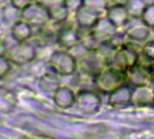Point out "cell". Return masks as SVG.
<instances>
[{"mask_svg": "<svg viewBox=\"0 0 154 139\" xmlns=\"http://www.w3.org/2000/svg\"><path fill=\"white\" fill-rule=\"evenodd\" d=\"M83 2L84 0H64V5L69 10V14H75L83 6Z\"/></svg>", "mask_w": 154, "mask_h": 139, "instance_id": "d6986e66", "label": "cell"}, {"mask_svg": "<svg viewBox=\"0 0 154 139\" xmlns=\"http://www.w3.org/2000/svg\"><path fill=\"white\" fill-rule=\"evenodd\" d=\"M151 74H152V84H154V63L153 65L151 68Z\"/></svg>", "mask_w": 154, "mask_h": 139, "instance_id": "44dd1931", "label": "cell"}, {"mask_svg": "<svg viewBox=\"0 0 154 139\" xmlns=\"http://www.w3.org/2000/svg\"><path fill=\"white\" fill-rule=\"evenodd\" d=\"M105 16L117 28H122L128 24L130 16L126 9L125 4L123 2H116L109 4Z\"/></svg>", "mask_w": 154, "mask_h": 139, "instance_id": "52a82bcc", "label": "cell"}, {"mask_svg": "<svg viewBox=\"0 0 154 139\" xmlns=\"http://www.w3.org/2000/svg\"><path fill=\"white\" fill-rule=\"evenodd\" d=\"M37 3H39L41 5L45 7L48 12L50 10H52L60 5H64V0H35Z\"/></svg>", "mask_w": 154, "mask_h": 139, "instance_id": "ffe728a7", "label": "cell"}, {"mask_svg": "<svg viewBox=\"0 0 154 139\" xmlns=\"http://www.w3.org/2000/svg\"><path fill=\"white\" fill-rule=\"evenodd\" d=\"M106 67V53L99 48L86 50L78 61V69L80 72L93 79Z\"/></svg>", "mask_w": 154, "mask_h": 139, "instance_id": "6da1fadb", "label": "cell"}, {"mask_svg": "<svg viewBox=\"0 0 154 139\" xmlns=\"http://www.w3.org/2000/svg\"><path fill=\"white\" fill-rule=\"evenodd\" d=\"M75 91L67 86H60L54 91V101L55 104L61 109H68L75 105L76 100Z\"/></svg>", "mask_w": 154, "mask_h": 139, "instance_id": "4fadbf2b", "label": "cell"}, {"mask_svg": "<svg viewBox=\"0 0 154 139\" xmlns=\"http://www.w3.org/2000/svg\"><path fill=\"white\" fill-rule=\"evenodd\" d=\"M108 103L115 107H124L131 104L132 87L125 84L108 95Z\"/></svg>", "mask_w": 154, "mask_h": 139, "instance_id": "7c38bea8", "label": "cell"}, {"mask_svg": "<svg viewBox=\"0 0 154 139\" xmlns=\"http://www.w3.org/2000/svg\"><path fill=\"white\" fill-rule=\"evenodd\" d=\"M75 105L84 114L95 115L98 113L102 106L99 91L94 89H82L76 95Z\"/></svg>", "mask_w": 154, "mask_h": 139, "instance_id": "277c9868", "label": "cell"}, {"mask_svg": "<svg viewBox=\"0 0 154 139\" xmlns=\"http://www.w3.org/2000/svg\"><path fill=\"white\" fill-rule=\"evenodd\" d=\"M141 20L148 24L151 28L154 27V3L147 5L141 16Z\"/></svg>", "mask_w": 154, "mask_h": 139, "instance_id": "ac0fdd59", "label": "cell"}, {"mask_svg": "<svg viewBox=\"0 0 154 139\" xmlns=\"http://www.w3.org/2000/svg\"><path fill=\"white\" fill-rule=\"evenodd\" d=\"M151 33L152 28L141 19L139 22L128 26L125 31L127 42H132L135 43H140L143 42L145 43L150 37Z\"/></svg>", "mask_w": 154, "mask_h": 139, "instance_id": "30bf717a", "label": "cell"}, {"mask_svg": "<svg viewBox=\"0 0 154 139\" xmlns=\"http://www.w3.org/2000/svg\"><path fill=\"white\" fill-rule=\"evenodd\" d=\"M90 29L98 43V47L101 44L106 43L112 37V35L118 31V29L105 15L100 16L97 22Z\"/></svg>", "mask_w": 154, "mask_h": 139, "instance_id": "ba28073f", "label": "cell"}, {"mask_svg": "<svg viewBox=\"0 0 154 139\" xmlns=\"http://www.w3.org/2000/svg\"><path fill=\"white\" fill-rule=\"evenodd\" d=\"M152 32L154 33V27H152Z\"/></svg>", "mask_w": 154, "mask_h": 139, "instance_id": "7402d4cb", "label": "cell"}, {"mask_svg": "<svg viewBox=\"0 0 154 139\" xmlns=\"http://www.w3.org/2000/svg\"><path fill=\"white\" fill-rule=\"evenodd\" d=\"M125 4L128 11L130 20L141 19V16L148 5L145 0H126Z\"/></svg>", "mask_w": 154, "mask_h": 139, "instance_id": "2e32d148", "label": "cell"}, {"mask_svg": "<svg viewBox=\"0 0 154 139\" xmlns=\"http://www.w3.org/2000/svg\"><path fill=\"white\" fill-rule=\"evenodd\" d=\"M57 44L66 50L71 49L78 44H80L78 26H74L73 24L65 21L59 31L57 36Z\"/></svg>", "mask_w": 154, "mask_h": 139, "instance_id": "8992f818", "label": "cell"}, {"mask_svg": "<svg viewBox=\"0 0 154 139\" xmlns=\"http://www.w3.org/2000/svg\"><path fill=\"white\" fill-rule=\"evenodd\" d=\"M126 74V84L130 87H139L145 85H152V74L151 69L136 64L125 71Z\"/></svg>", "mask_w": 154, "mask_h": 139, "instance_id": "5b68a950", "label": "cell"}, {"mask_svg": "<svg viewBox=\"0 0 154 139\" xmlns=\"http://www.w3.org/2000/svg\"><path fill=\"white\" fill-rule=\"evenodd\" d=\"M49 65L61 77L72 76L78 70L77 59L66 50L54 52L49 61Z\"/></svg>", "mask_w": 154, "mask_h": 139, "instance_id": "3957f363", "label": "cell"}, {"mask_svg": "<svg viewBox=\"0 0 154 139\" xmlns=\"http://www.w3.org/2000/svg\"><path fill=\"white\" fill-rule=\"evenodd\" d=\"M131 104L138 108H148L154 105V87L152 85L132 88Z\"/></svg>", "mask_w": 154, "mask_h": 139, "instance_id": "9c48e42d", "label": "cell"}, {"mask_svg": "<svg viewBox=\"0 0 154 139\" xmlns=\"http://www.w3.org/2000/svg\"><path fill=\"white\" fill-rule=\"evenodd\" d=\"M74 19L76 25L80 28H92L94 24L100 18L98 14L82 6L74 14Z\"/></svg>", "mask_w": 154, "mask_h": 139, "instance_id": "5bb4252c", "label": "cell"}, {"mask_svg": "<svg viewBox=\"0 0 154 139\" xmlns=\"http://www.w3.org/2000/svg\"><path fill=\"white\" fill-rule=\"evenodd\" d=\"M93 80L95 89L101 93L108 95L126 84V74L124 71L107 66Z\"/></svg>", "mask_w": 154, "mask_h": 139, "instance_id": "7a4b0ae2", "label": "cell"}, {"mask_svg": "<svg viewBox=\"0 0 154 139\" xmlns=\"http://www.w3.org/2000/svg\"><path fill=\"white\" fill-rule=\"evenodd\" d=\"M106 61L108 67H112L124 71L129 68L124 46L108 50L106 52Z\"/></svg>", "mask_w": 154, "mask_h": 139, "instance_id": "8fae6325", "label": "cell"}, {"mask_svg": "<svg viewBox=\"0 0 154 139\" xmlns=\"http://www.w3.org/2000/svg\"><path fill=\"white\" fill-rule=\"evenodd\" d=\"M108 5V0H84L83 2V6L98 14L99 15H105Z\"/></svg>", "mask_w": 154, "mask_h": 139, "instance_id": "e0dca14e", "label": "cell"}, {"mask_svg": "<svg viewBox=\"0 0 154 139\" xmlns=\"http://www.w3.org/2000/svg\"><path fill=\"white\" fill-rule=\"evenodd\" d=\"M154 63V39L147 40L142 44L137 64L151 69Z\"/></svg>", "mask_w": 154, "mask_h": 139, "instance_id": "9a60e30c", "label": "cell"}]
</instances>
